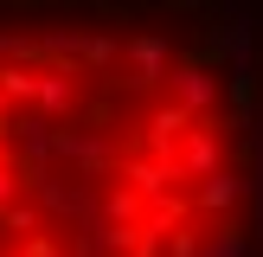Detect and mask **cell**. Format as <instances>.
Listing matches in <instances>:
<instances>
[{"instance_id":"1","label":"cell","mask_w":263,"mask_h":257,"mask_svg":"<svg viewBox=\"0 0 263 257\" xmlns=\"http://www.w3.org/2000/svg\"><path fill=\"white\" fill-rule=\"evenodd\" d=\"M0 257H263V0H0Z\"/></svg>"}]
</instances>
